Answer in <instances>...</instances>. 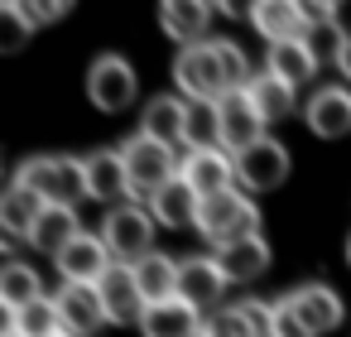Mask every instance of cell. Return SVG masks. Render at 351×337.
I'll return each instance as SVG.
<instances>
[{"mask_svg": "<svg viewBox=\"0 0 351 337\" xmlns=\"http://www.w3.org/2000/svg\"><path fill=\"white\" fill-rule=\"evenodd\" d=\"M197 207H202V198L183 183V178H173L169 188H159L149 202H145V212L159 222V226H197Z\"/></svg>", "mask_w": 351, "mask_h": 337, "instance_id": "obj_22", "label": "cell"}, {"mask_svg": "<svg viewBox=\"0 0 351 337\" xmlns=\"http://www.w3.org/2000/svg\"><path fill=\"white\" fill-rule=\"evenodd\" d=\"M20 10H25V20H29V25H53V20H63V15H68L63 0H20Z\"/></svg>", "mask_w": 351, "mask_h": 337, "instance_id": "obj_34", "label": "cell"}, {"mask_svg": "<svg viewBox=\"0 0 351 337\" xmlns=\"http://www.w3.org/2000/svg\"><path fill=\"white\" fill-rule=\"evenodd\" d=\"M284 303L298 313V323L308 327V337H327V332H337L341 318H346L337 289H327V284H298L293 294H284Z\"/></svg>", "mask_w": 351, "mask_h": 337, "instance_id": "obj_9", "label": "cell"}, {"mask_svg": "<svg viewBox=\"0 0 351 337\" xmlns=\"http://www.w3.org/2000/svg\"><path fill=\"white\" fill-rule=\"evenodd\" d=\"M15 183L29 188L44 207H73L87 198V164L68 154H34L15 169Z\"/></svg>", "mask_w": 351, "mask_h": 337, "instance_id": "obj_1", "label": "cell"}, {"mask_svg": "<svg viewBox=\"0 0 351 337\" xmlns=\"http://www.w3.org/2000/svg\"><path fill=\"white\" fill-rule=\"evenodd\" d=\"M82 164H87V198L106 202V212H111V207H125V198H135L121 150H97V154H87Z\"/></svg>", "mask_w": 351, "mask_h": 337, "instance_id": "obj_15", "label": "cell"}, {"mask_svg": "<svg viewBox=\"0 0 351 337\" xmlns=\"http://www.w3.org/2000/svg\"><path fill=\"white\" fill-rule=\"evenodd\" d=\"M39 299H49L39 270H29L25 260H5V270H0V303H5L10 313H20V308H29Z\"/></svg>", "mask_w": 351, "mask_h": 337, "instance_id": "obj_25", "label": "cell"}, {"mask_svg": "<svg viewBox=\"0 0 351 337\" xmlns=\"http://www.w3.org/2000/svg\"><path fill=\"white\" fill-rule=\"evenodd\" d=\"M308 130L322 140H341L351 130V92L346 87H317L308 97Z\"/></svg>", "mask_w": 351, "mask_h": 337, "instance_id": "obj_17", "label": "cell"}, {"mask_svg": "<svg viewBox=\"0 0 351 337\" xmlns=\"http://www.w3.org/2000/svg\"><path fill=\"white\" fill-rule=\"evenodd\" d=\"M298 10H303V30H313V25H337V5H327V0H298Z\"/></svg>", "mask_w": 351, "mask_h": 337, "instance_id": "obj_36", "label": "cell"}, {"mask_svg": "<svg viewBox=\"0 0 351 337\" xmlns=\"http://www.w3.org/2000/svg\"><path fill=\"white\" fill-rule=\"evenodd\" d=\"M197 337H207V332H197Z\"/></svg>", "mask_w": 351, "mask_h": 337, "instance_id": "obj_41", "label": "cell"}, {"mask_svg": "<svg viewBox=\"0 0 351 337\" xmlns=\"http://www.w3.org/2000/svg\"><path fill=\"white\" fill-rule=\"evenodd\" d=\"M173 82H178V97H183V102H221V97L231 92L212 39L197 44V49H178V58H173Z\"/></svg>", "mask_w": 351, "mask_h": 337, "instance_id": "obj_5", "label": "cell"}, {"mask_svg": "<svg viewBox=\"0 0 351 337\" xmlns=\"http://www.w3.org/2000/svg\"><path fill=\"white\" fill-rule=\"evenodd\" d=\"M202 327H207L202 313H197L193 303H183V299L149 303L145 318H140V332H145V337H197Z\"/></svg>", "mask_w": 351, "mask_h": 337, "instance_id": "obj_19", "label": "cell"}, {"mask_svg": "<svg viewBox=\"0 0 351 337\" xmlns=\"http://www.w3.org/2000/svg\"><path fill=\"white\" fill-rule=\"evenodd\" d=\"M82 236V226H77V212L73 207H44V217H39V226H34V246L39 251H49V255H58L63 246H73Z\"/></svg>", "mask_w": 351, "mask_h": 337, "instance_id": "obj_28", "label": "cell"}, {"mask_svg": "<svg viewBox=\"0 0 351 337\" xmlns=\"http://www.w3.org/2000/svg\"><path fill=\"white\" fill-rule=\"evenodd\" d=\"M10 327H15L20 337H58V332H63V318H58L53 294L39 299V303H29V308H20V313H10Z\"/></svg>", "mask_w": 351, "mask_h": 337, "instance_id": "obj_29", "label": "cell"}, {"mask_svg": "<svg viewBox=\"0 0 351 337\" xmlns=\"http://www.w3.org/2000/svg\"><path fill=\"white\" fill-rule=\"evenodd\" d=\"M178 270H183V260H173V255H164V251L145 255V260L135 265V284H140L145 303H169V299H178Z\"/></svg>", "mask_w": 351, "mask_h": 337, "instance_id": "obj_24", "label": "cell"}, {"mask_svg": "<svg viewBox=\"0 0 351 337\" xmlns=\"http://www.w3.org/2000/svg\"><path fill=\"white\" fill-rule=\"evenodd\" d=\"M217 111H221V150H226L231 159L265 140V126H269V121L255 111L250 92H226V97L217 102Z\"/></svg>", "mask_w": 351, "mask_h": 337, "instance_id": "obj_7", "label": "cell"}, {"mask_svg": "<svg viewBox=\"0 0 351 337\" xmlns=\"http://www.w3.org/2000/svg\"><path fill=\"white\" fill-rule=\"evenodd\" d=\"M265 68H269V73H279L289 87H303V82L317 73V58H313V49H308L303 39H284V44H269Z\"/></svg>", "mask_w": 351, "mask_h": 337, "instance_id": "obj_26", "label": "cell"}, {"mask_svg": "<svg viewBox=\"0 0 351 337\" xmlns=\"http://www.w3.org/2000/svg\"><path fill=\"white\" fill-rule=\"evenodd\" d=\"M121 159H125V174H130V193L145 198V202L159 188H169L183 169V154H173V145H159L149 135H130L121 145Z\"/></svg>", "mask_w": 351, "mask_h": 337, "instance_id": "obj_3", "label": "cell"}, {"mask_svg": "<svg viewBox=\"0 0 351 337\" xmlns=\"http://www.w3.org/2000/svg\"><path fill=\"white\" fill-rule=\"evenodd\" d=\"M303 44L313 49V58L317 63H337V54H341V44H346V30L341 25H313V30H303Z\"/></svg>", "mask_w": 351, "mask_h": 337, "instance_id": "obj_32", "label": "cell"}, {"mask_svg": "<svg viewBox=\"0 0 351 337\" xmlns=\"http://www.w3.org/2000/svg\"><path fill=\"white\" fill-rule=\"evenodd\" d=\"M58 337H73V332H58Z\"/></svg>", "mask_w": 351, "mask_h": 337, "instance_id": "obj_40", "label": "cell"}, {"mask_svg": "<svg viewBox=\"0 0 351 337\" xmlns=\"http://www.w3.org/2000/svg\"><path fill=\"white\" fill-rule=\"evenodd\" d=\"M197 236L212 251L250 241V236H260V207L245 193H236V188L217 193V198H202V207H197Z\"/></svg>", "mask_w": 351, "mask_h": 337, "instance_id": "obj_2", "label": "cell"}, {"mask_svg": "<svg viewBox=\"0 0 351 337\" xmlns=\"http://www.w3.org/2000/svg\"><path fill=\"white\" fill-rule=\"evenodd\" d=\"M274 337H308V327L298 323V313L284 299H274Z\"/></svg>", "mask_w": 351, "mask_h": 337, "instance_id": "obj_35", "label": "cell"}, {"mask_svg": "<svg viewBox=\"0 0 351 337\" xmlns=\"http://www.w3.org/2000/svg\"><path fill=\"white\" fill-rule=\"evenodd\" d=\"M53 303H58V318H63V332H73V337H92V332H101L111 318H106V303H101V294H97V284H63L58 294H53Z\"/></svg>", "mask_w": 351, "mask_h": 337, "instance_id": "obj_12", "label": "cell"}, {"mask_svg": "<svg viewBox=\"0 0 351 337\" xmlns=\"http://www.w3.org/2000/svg\"><path fill=\"white\" fill-rule=\"evenodd\" d=\"M135 87H140V78H135V68H130L121 54H101V58L92 63V73H87V97H92V106H97V111H111V116L135 102Z\"/></svg>", "mask_w": 351, "mask_h": 337, "instance_id": "obj_6", "label": "cell"}, {"mask_svg": "<svg viewBox=\"0 0 351 337\" xmlns=\"http://www.w3.org/2000/svg\"><path fill=\"white\" fill-rule=\"evenodd\" d=\"M337 73L351 82V34H346V44H341V54H337Z\"/></svg>", "mask_w": 351, "mask_h": 337, "instance_id": "obj_37", "label": "cell"}, {"mask_svg": "<svg viewBox=\"0 0 351 337\" xmlns=\"http://www.w3.org/2000/svg\"><path fill=\"white\" fill-rule=\"evenodd\" d=\"M178 178H183L197 198H217V193H231V188L241 183V178H236V159H231L226 150H188Z\"/></svg>", "mask_w": 351, "mask_h": 337, "instance_id": "obj_8", "label": "cell"}, {"mask_svg": "<svg viewBox=\"0 0 351 337\" xmlns=\"http://www.w3.org/2000/svg\"><path fill=\"white\" fill-rule=\"evenodd\" d=\"M29 20H25V10H20V0H10V5H0V49H20L25 39H29Z\"/></svg>", "mask_w": 351, "mask_h": 337, "instance_id": "obj_33", "label": "cell"}, {"mask_svg": "<svg viewBox=\"0 0 351 337\" xmlns=\"http://www.w3.org/2000/svg\"><path fill=\"white\" fill-rule=\"evenodd\" d=\"M346 265H351V241H346Z\"/></svg>", "mask_w": 351, "mask_h": 337, "instance_id": "obj_39", "label": "cell"}, {"mask_svg": "<svg viewBox=\"0 0 351 337\" xmlns=\"http://www.w3.org/2000/svg\"><path fill=\"white\" fill-rule=\"evenodd\" d=\"M0 337H20V332H15V327H5V332H0Z\"/></svg>", "mask_w": 351, "mask_h": 337, "instance_id": "obj_38", "label": "cell"}, {"mask_svg": "<svg viewBox=\"0 0 351 337\" xmlns=\"http://www.w3.org/2000/svg\"><path fill=\"white\" fill-rule=\"evenodd\" d=\"M212 44H217V58H221V73H226L231 92H245V87L255 82V73H250V58H245V49H241V44H231V39H212Z\"/></svg>", "mask_w": 351, "mask_h": 337, "instance_id": "obj_30", "label": "cell"}, {"mask_svg": "<svg viewBox=\"0 0 351 337\" xmlns=\"http://www.w3.org/2000/svg\"><path fill=\"white\" fill-rule=\"evenodd\" d=\"M183 130H188V102L164 92L145 106V121H140V135L159 140V145H183Z\"/></svg>", "mask_w": 351, "mask_h": 337, "instance_id": "obj_21", "label": "cell"}, {"mask_svg": "<svg viewBox=\"0 0 351 337\" xmlns=\"http://www.w3.org/2000/svg\"><path fill=\"white\" fill-rule=\"evenodd\" d=\"M97 236H101V246L111 251L116 265H140L145 255H154V217L145 207H135V202L111 207L101 217V231Z\"/></svg>", "mask_w": 351, "mask_h": 337, "instance_id": "obj_4", "label": "cell"}, {"mask_svg": "<svg viewBox=\"0 0 351 337\" xmlns=\"http://www.w3.org/2000/svg\"><path fill=\"white\" fill-rule=\"evenodd\" d=\"M212 15H217V10L207 5V0H164V5H159V25H164V34H169L178 49L207 44Z\"/></svg>", "mask_w": 351, "mask_h": 337, "instance_id": "obj_16", "label": "cell"}, {"mask_svg": "<svg viewBox=\"0 0 351 337\" xmlns=\"http://www.w3.org/2000/svg\"><path fill=\"white\" fill-rule=\"evenodd\" d=\"M250 92V102H255V111L265 116V121H284V116H293V102H298V87H289L279 73H255V82L245 87Z\"/></svg>", "mask_w": 351, "mask_h": 337, "instance_id": "obj_27", "label": "cell"}, {"mask_svg": "<svg viewBox=\"0 0 351 337\" xmlns=\"http://www.w3.org/2000/svg\"><path fill=\"white\" fill-rule=\"evenodd\" d=\"M39 217H44V202H39L29 188H20V183L10 178V188L0 193V231H5V241H10V246H15V241H29L34 226H39Z\"/></svg>", "mask_w": 351, "mask_h": 337, "instance_id": "obj_18", "label": "cell"}, {"mask_svg": "<svg viewBox=\"0 0 351 337\" xmlns=\"http://www.w3.org/2000/svg\"><path fill=\"white\" fill-rule=\"evenodd\" d=\"M53 265H58L63 284H101V275H106L116 260H111V251L101 246V236L82 231L73 246H63V251L53 255Z\"/></svg>", "mask_w": 351, "mask_h": 337, "instance_id": "obj_13", "label": "cell"}, {"mask_svg": "<svg viewBox=\"0 0 351 337\" xmlns=\"http://www.w3.org/2000/svg\"><path fill=\"white\" fill-rule=\"evenodd\" d=\"M97 294H101V303H106V318L111 323H121V327H140V318H145V294H140V284H135V265H111L106 275H101V284H97Z\"/></svg>", "mask_w": 351, "mask_h": 337, "instance_id": "obj_14", "label": "cell"}, {"mask_svg": "<svg viewBox=\"0 0 351 337\" xmlns=\"http://www.w3.org/2000/svg\"><path fill=\"white\" fill-rule=\"evenodd\" d=\"M250 25L260 30L265 44L303 39V10H298V0H255V5H250Z\"/></svg>", "mask_w": 351, "mask_h": 337, "instance_id": "obj_20", "label": "cell"}, {"mask_svg": "<svg viewBox=\"0 0 351 337\" xmlns=\"http://www.w3.org/2000/svg\"><path fill=\"white\" fill-rule=\"evenodd\" d=\"M226 275H221V265L212 260V255H188L183 260V270H178V299L183 303H193L197 313H217L221 308V294H226Z\"/></svg>", "mask_w": 351, "mask_h": 337, "instance_id": "obj_11", "label": "cell"}, {"mask_svg": "<svg viewBox=\"0 0 351 337\" xmlns=\"http://www.w3.org/2000/svg\"><path fill=\"white\" fill-rule=\"evenodd\" d=\"M236 178L250 188V193H269V188H279L284 178H289V150L279 145V140H260V145H250L245 154H236Z\"/></svg>", "mask_w": 351, "mask_h": 337, "instance_id": "obj_10", "label": "cell"}, {"mask_svg": "<svg viewBox=\"0 0 351 337\" xmlns=\"http://www.w3.org/2000/svg\"><path fill=\"white\" fill-rule=\"evenodd\" d=\"M207 337H260L255 332V323H250V313L241 308V303H231V308H217L212 318H207V327H202Z\"/></svg>", "mask_w": 351, "mask_h": 337, "instance_id": "obj_31", "label": "cell"}, {"mask_svg": "<svg viewBox=\"0 0 351 337\" xmlns=\"http://www.w3.org/2000/svg\"><path fill=\"white\" fill-rule=\"evenodd\" d=\"M212 260L221 265V275L231 284H245V279H255V275L269 270V241L265 236H250V241H236V246L212 251Z\"/></svg>", "mask_w": 351, "mask_h": 337, "instance_id": "obj_23", "label": "cell"}]
</instances>
